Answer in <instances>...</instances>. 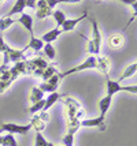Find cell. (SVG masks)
<instances>
[{
  "mask_svg": "<svg viewBox=\"0 0 137 146\" xmlns=\"http://www.w3.org/2000/svg\"><path fill=\"white\" fill-rule=\"evenodd\" d=\"M110 67V62L107 60V57H100V56H89L88 59H85L84 62L76 67H72L70 70L63 71L60 72L59 75L60 78H65V76H69L72 74H76V72H80V71H84V70H91V68H99L100 71L103 72H107Z\"/></svg>",
  "mask_w": 137,
  "mask_h": 146,
  "instance_id": "6da1fadb",
  "label": "cell"
},
{
  "mask_svg": "<svg viewBox=\"0 0 137 146\" xmlns=\"http://www.w3.org/2000/svg\"><path fill=\"white\" fill-rule=\"evenodd\" d=\"M92 23V38L88 40L86 37H82L86 40V51L91 55H99L100 53V48H102V34L99 30V25L98 21L95 18H89Z\"/></svg>",
  "mask_w": 137,
  "mask_h": 146,
  "instance_id": "7a4b0ae2",
  "label": "cell"
},
{
  "mask_svg": "<svg viewBox=\"0 0 137 146\" xmlns=\"http://www.w3.org/2000/svg\"><path fill=\"white\" fill-rule=\"evenodd\" d=\"M106 88H107V96H111V97H114L119 92H129V93H133V94H136L137 92L136 85H133V86H122L121 82L112 81L110 78H107V81H106Z\"/></svg>",
  "mask_w": 137,
  "mask_h": 146,
  "instance_id": "3957f363",
  "label": "cell"
},
{
  "mask_svg": "<svg viewBox=\"0 0 137 146\" xmlns=\"http://www.w3.org/2000/svg\"><path fill=\"white\" fill-rule=\"evenodd\" d=\"M32 130L30 124H17V123H0V135L7 134H27Z\"/></svg>",
  "mask_w": 137,
  "mask_h": 146,
  "instance_id": "277c9868",
  "label": "cell"
},
{
  "mask_svg": "<svg viewBox=\"0 0 137 146\" xmlns=\"http://www.w3.org/2000/svg\"><path fill=\"white\" fill-rule=\"evenodd\" d=\"M25 52H26V49L23 48L22 51H17V49H13V48H7V51L3 53L4 55V64H3V67H6L7 64L10 63H18V62H23L26 57H25Z\"/></svg>",
  "mask_w": 137,
  "mask_h": 146,
  "instance_id": "5b68a950",
  "label": "cell"
},
{
  "mask_svg": "<svg viewBox=\"0 0 137 146\" xmlns=\"http://www.w3.org/2000/svg\"><path fill=\"white\" fill-rule=\"evenodd\" d=\"M80 127H88V128H100V130H104L106 128V117L98 116V117H93V119H84V120H80Z\"/></svg>",
  "mask_w": 137,
  "mask_h": 146,
  "instance_id": "8992f818",
  "label": "cell"
},
{
  "mask_svg": "<svg viewBox=\"0 0 137 146\" xmlns=\"http://www.w3.org/2000/svg\"><path fill=\"white\" fill-rule=\"evenodd\" d=\"M85 18H88V13H84L81 17H78V18H73V19H67V18H66V21L62 23V26H60V30H62V33L72 32V30H74V29L77 27V25H78L81 21H84Z\"/></svg>",
  "mask_w": 137,
  "mask_h": 146,
  "instance_id": "52a82bcc",
  "label": "cell"
},
{
  "mask_svg": "<svg viewBox=\"0 0 137 146\" xmlns=\"http://www.w3.org/2000/svg\"><path fill=\"white\" fill-rule=\"evenodd\" d=\"M53 10H51L49 7L47 6V3L44 0H37V4H36V15L39 19H44L47 17H49L52 14Z\"/></svg>",
  "mask_w": 137,
  "mask_h": 146,
  "instance_id": "ba28073f",
  "label": "cell"
},
{
  "mask_svg": "<svg viewBox=\"0 0 137 146\" xmlns=\"http://www.w3.org/2000/svg\"><path fill=\"white\" fill-rule=\"evenodd\" d=\"M15 22L21 23V25L26 29L27 32L30 33V37H33V18H32V15H30V14L22 13L19 15V18L17 19Z\"/></svg>",
  "mask_w": 137,
  "mask_h": 146,
  "instance_id": "9c48e42d",
  "label": "cell"
},
{
  "mask_svg": "<svg viewBox=\"0 0 137 146\" xmlns=\"http://www.w3.org/2000/svg\"><path fill=\"white\" fill-rule=\"evenodd\" d=\"M60 34H62L60 27H55V29H52V30L44 33V34L40 37V40H41L44 44H52V41H55V40L60 36Z\"/></svg>",
  "mask_w": 137,
  "mask_h": 146,
  "instance_id": "30bf717a",
  "label": "cell"
},
{
  "mask_svg": "<svg viewBox=\"0 0 137 146\" xmlns=\"http://www.w3.org/2000/svg\"><path fill=\"white\" fill-rule=\"evenodd\" d=\"M108 44L114 48V49H119L122 48L125 44V37H124V33H114L108 37Z\"/></svg>",
  "mask_w": 137,
  "mask_h": 146,
  "instance_id": "8fae6325",
  "label": "cell"
},
{
  "mask_svg": "<svg viewBox=\"0 0 137 146\" xmlns=\"http://www.w3.org/2000/svg\"><path fill=\"white\" fill-rule=\"evenodd\" d=\"M111 102H112V97L111 96H104L100 101H99V111H100V115L102 117H106V115L108 112V109L111 107Z\"/></svg>",
  "mask_w": 137,
  "mask_h": 146,
  "instance_id": "7c38bea8",
  "label": "cell"
},
{
  "mask_svg": "<svg viewBox=\"0 0 137 146\" xmlns=\"http://www.w3.org/2000/svg\"><path fill=\"white\" fill-rule=\"evenodd\" d=\"M25 8H26V0H17V1H15V4L13 6V8L7 13L6 17L11 18V17L15 15V14H22Z\"/></svg>",
  "mask_w": 137,
  "mask_h": 146,
  "instance_id": "4fadbf2b",
  "label": "cell"
},
{
  "mask_svg": "<svg viewBox=\"0 0 137 146\" xmlns=\"http://www.w3.org/2000/svg\"><path fill=\"white\" fill-rule=\"evenodd\" d=\"M59 98H60V94H59L58 92H53V93H49V96L47 97L45 100V104H44V107H43V112H48L51 107H53V104L58 101Z\"/></svg>",
  "mask_w": 137,
  "mask_h": 146,
  "instance_id": "5bb4252c",
  "label": "cell"
},
{
  "mask_svg": "<svg viewBox=\"0 0 137 146\" xmlns=\"http://www.w3.org/2000/svg\"><path fill=\"white\" fill-rule=\"evenodd\" d=\"M136 71H137V63L136 62H133V63L129 64V66L124 70L122 75L119 76V79H118V82L124 81V79H126V78H130L132 75H134V74H136Z\"/></svg>",
  "mask_w": 137,
  "mask_h": 146,
  "instance_id": "9a60e30c",
  "label": "cell"
},
{
  "mask_svg": "<svg viewBox=\"0 0 137 146\" xmlns=\"http://www.w3.org/2000/svg\"><path fill=\"white\" fill-rule=\"evenodd\" d=\"M43 97H44V93L39 89V86H33L32 90H30V94H29V101L34 104V102L43 100Z\"/></svg>",
  "mask_w": 137,
  "mask_h": 146,
  "instance_id": "2e32d148",
  "label": "cell"
},
{
  "mask_svg": "<svg viewBox=\"0 0 137 146\" xmlns=\"http://www.w3.org/2000/svg\"><path fill=\"white\" fill-rule=\"evenodd\" d=\"M30 126L36 130V133H41L45 128V121L40 117V115L39 116H33L32 121H30Z\"/></svg>",
  "mask_w": 137,
  "mask_h": 146,
  "instance_id": "e0dca14e",
  "label": "cell"
},
{
  "mask_svg": "<svg viewBox=\"0 0 137 146\" xmlns=\"http://www.w3.org/2000/svg\"><path fill=\"white\" fill-rule=\"evenodd\" d=\"M43 46H44V42H43L40 38H36L33 36V37H30V41H29V44L25 46V49L27 51L29 48H32L33 51H41Z\"/></svg>",
  "mask_w": 137,
  "mask_h": 146,
  "instance_id": "ac0fdd59",
  "label": "cell"
},
{
  "mask_svg": "<svg viewBox=\"0 0 137 146\" xmlns=\"http://www.w3.org/2000/svg\"><path fill=\"white\" fill-rule=\"evenodd\" d=\"M51 17L53 18V21L56 22V27H60L62 23L66 21V14L63 11H60V10H53L52 14H51Z\"/></svg>",
  "mask_w": 137,
  "mask_h": 146,
  "instance_id": "d6986e66",
  "label": "cell"
},
{
  "mask_svg": "<svg viewBox=\"0 0 137 146\" xmlns=\"http://www.w3.org/2000/svg\"><path fill=\"white\" fill-rule=\"evenodd\" d=\"M0 146H18L14 134H6V135H1V143Z\"/></svg>",
  "mask_w": 137,
  "mask_h": 146,
  "instance_id": "ffe728a7",
  "label": "cell"
},
{
  "mask_svg": "<svg viewBox=\"0 0 137 146\" xmlns=\"http://www.w3.org/2000/svg\"><path fill=\"white\" fill-rule=\"evenodd\" d=\"M56 72H58V71H56V67H55L53 64H51V66H47L43 70V72H41V78H43V79H44V82H45L49 76H52L53 74H56Z\"/></svg>",
  "mask_w": 137,
  "mask_h": 146,
  "instance_id": "44dd1931",
  "label": "cell"
},
{
  "mask_svg": "<svg viewBox=\"0 0 137 146\" xmlns=\"http://www.w3.org/2000/svg\"><path fill=\"white\" fill-rule=\"evenodd\" d=\"M43 49H44L45 56L48 57L49 60H55V57H56V51H55V48H53L52 44H44Z\"/></svg>",
  "mask_w": 137,
  "mask_h": 146,
  "instance_id": "7402d4cb",
  "label": "cell"
},
{
  "mask_svg": "<svg viewBox=\"0 0 137 146\" xmlns=\"http://www.w3.org/2000/svg\"><path fill=\"white\" fill-rule=\"evenodd\" d=\"M14 22H15V21H14L13 18H8V17H3V18H0V32L3 33L4 30H7L10 26L13 25Z\"/></svg>",
  "mask_w": 137,
  "mask_h": 146,
  "instance_id": "603a6c76",
  "label": "cell"
},
{
  "mask_svg": "<svg viewBox=\"0 0 137 146\" xmlns=\"http://www.w3.org/2000/svg\"><path fill=\"white\" fill-rule=\"evenodd\" d=\"M44 104H45L44 98H43V100H40V101H37V102H34V104H32V107L27 109V112H29V113H32V115L37 113V112H40V111H43Z\"/></svg>",
  "mask_w": 137,
  "mask_h": 146,
  "instance_id": "cb8c5ba5",
  "label": "cell"
},
{
  "mask_svg": "<svg viewBox=\"0 0 137 146\" xmlns=\"http://www.w3.org/2000/svg\"><path fill=\"white\" fill-rule=\"evenodd\" d=\"M60 81H62V78H60V75H59L58 72H56V74H53L52 76H49V78L47 79L45 82L49 83L51 86H53L55 89H58V86L60 85Z\"/></svg>",
  "mask_w": 137,
  "mask_h": 146,
  "instance_id": "d4e9b609",
  "label": "cell"
},
{
  "mask_svg": "<svg viewBox=\"0 0 137 146\" xmlns=\"http://www.w3.org/2000/svg\"><path fill=\"white\" fill-rule=\"evenodd\" d=\"M34 146H48V141L44 138V135H43L41 133H36Z\"/></svg>",
  "mask_w": 137,
  "mask_h": 146,
  "instance_id": "484cf974",
  "label": "cell"
},
{
  "mask_svg": "<svg viewBox=\"0 0 137 146\" xmlns=\"http://www.w3.org/2000/svg\"><path fill=\"white\" fill-rule=\"evenodd\" d=\"M39 89L43 92V93H53V92H56V89L53 88V86H51L49 83H47V82H43V83H40L39 85Z\"/></svg>",
  "mask_w": 137,
  "mask_h": 146,
  "instance_id": "4316f807",
  "label": "cell"
},
{
  "mask_svg": "<svg viewBox=\"0 0 137 146\" xmlns=\"http://www.w3.org/2000/svg\"><path fill=\"white\" fill-rule=\"evenodd\" d=\"M63 146H74V134L73 133H69L66 134V137L63 138Z\"/></svg>",
  "mask_w": 137,
  "mask_h": 146,
  "instance_id": "83f0119b",
  "label": "cell"
},
{
  "mask_svg": "<svg viewBox=\"0 0 137 146\" xmlns=\"http://www.w3.org/2000/svg\"><path fill=\"white\" fill-rule=\"evenodd\" d=\"M7 48H8V45L4 42V38H3L1 32H0V53H4L7 51Z\"/></svg>",
  "mask_w": 137,
  "mask_h": 146,
  "instance_id": "f1b7e54d",
  "label": "cell"
},
{
  "mask_svg": "<svg viewBox=\"0 0 137 146\" xmlns=\"http://www.w3.org/2000/svg\"><path fill=\"white\" fill-rule=\"evenodd\" d=\"M44 1H45V3H47V6L49 7L51 10H53L55 7L58 6V0H44Z\"/></svg>",
  "mask_w": 137,
  "mask_h": 146,
  "instance_id": "f546056e",
  "label": "cell"
},
{
  "mask_svg": "<svg viewBox=\"0 0 137 146\" xmlns=\"http://www.w3.org/2000/svg\"><path fill=\"white\" fill-rule=\"evenodd\" d=\"M36 4H37V0H26L27 8H34L36 10Z\"/></svg>",
  "mask_w": 137,
  "mask_h": 146,
  "instance_id": "4dcf8cb0",
  "label": "cell"
},
{
  "mask_svg": "<svg viewBox=\"0 0 137 146\" xmlns=\"http://www.w3.org/2000/svg\"><path fill=\"white\" fill-rule=\"evenodd\" d=\"M118 1H121L124 4H128V6H136L137 0H118Z\"/></svg>",
  "mask_w": 137,
  "mask_h": 146,
  "instance_id": "1f68e13d",
  "label": "cell"
},
{
  "mask_svg": "<svg viewBox=\"0 0 137 146\" xmlns=\"http://www.w3.org/2000/svg\"><path fill=\"white\" fill-rule=\"evenodd\" d=\"M81 0H58V4H62V3H70V4H73V3H80Z\"/></svg>",
  "mask_w": 137,
  "mask_h": 146,
  "instance_id": "d6a6232c",
  "label": "cell"
},
{
  "mask_svg": "<svg viewBox=\"0 0 137 146\" xmlns=\"http://www.w3.org/2000/svg\"><path fill=\"white\" fill-rule=\"evenodd\" d=\"M48 146H60V145H55V143H52V142H48ZM63 146V145H62Z\"/></svg>",
  "mask_w": 137,
  "mask_h": 146,
  "instance_id": "836d02e7",
  "label": "cell"
},
{
  "mask_svg": "<svg viewBox=\"0 0 137 146\" xmlns=\"http://www.w3.org/2000/svg\"><path fill=\"white\" fill-rule=\"evenodd\" d=\"M0 143H1V135H0Z\"/></svg>",
  "mask_w": 137,
  "mask_h": 146,
  "instance_id": "e575fe53",
  "label": "cell"
}]
</instances>
